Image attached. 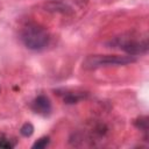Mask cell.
<instances>
[{
	"label": "cell",
	"instance_id": "obj_6",
	"mask_svg": "<svg viewBox=\"0 0 149 149\" xmlns=\"http://www.w3.org/2000/svg\"><path fill=\"white\" fill-rule=\"evenodd\" d=\"M49 142H50L49 137L44 136V137L38 139V140L31 146V148H33V149H43V148H45V147L49 144Z\"/></svg>",
	"mask_w": 149,
	"mask_h": 149
},
{
	"label": "cell",
	"instance_id": "obj_5",
	"mask_svg": "<svg viewBox=\"0 0 149 149\" xmlns=\"http://www.w3.org/2000/svg\"><path fill=\"white\" fill-rule=\"evenodd\" d=\"M20 133H21L22 136L29 137V136H31L33 133H34V126H33L31 123H29V122H26V123H23L22 127L20 128Z\"/></svg>",
	"mask_w": 149,
	"mask_h": 149
},
{
	"label": "cell",
	"instance_id": "obj_2",
	"mask_svg": "<svg viewBox=\"0 0 149 149\" xmlns=\"http://www.w3.org/2000/svg\"><path fill=\"white\" fill-rule=\"evenodd\" d=\"M22 43L30 50H42L49 43V33L38 24L26 26L20 34Z\"/></svg>",
	"mask_w": 149,
	"mask_h": 149
},
{
	"label": "cell",
	"instance_id": "obj_1",
	"mask_svg": "<svg viewBox=\"0 0 149 149\" xmlns=\"http://www.w3.org/2000/svg\"><path fill=\"white\" fill-rule=\"evenodd\" d=\"M135 61V57L132 55H90L84 59L83 68L85 70H95L105 66L126 65Z\"/></svg>",
	"mask_w": 149,
	"mask_h": 149
},
{
	"label": "cell",
	"instance_id": "obj_3",
	"mask_svg": "<svg viewBox=\"0 0 149 149\" xmlns=\"http://www.w3.org/2000/svg\"><path fill=\"white\" fill-rule=\"evenodd\" d=\"M111 48H118L121 49L129 55H139L143 54L148 49V40L147 37H136L133 35H122L119 37H115L109 43Z\"/></svg>",
	"mask_w": 149,
	"mask_h": 149
},
{
	"label": "cell",
	"instance_id": "obj_4",
	"mask_svg": "<svg viewBox=\"0 0 149 149\" xmlns=\"http://www.w3.org/2000/svg\"><path fill=\"white\" fill-rule=\"evenodd\" d=\"M31 108L34 112H36L41 115H49L52 109L50 99L43 94H41L34 99V101L31 104Z\"/></svg>",
	"mask_w": 149,
	"mask_h": 149
},
{
	"label": "cell",
	"instance_id": "obj_7",
	"mask_svg": "<svg viewBox=\"0 0 149 149\" xmlns=\"http://www.w3.org/2000/svg\"><path fill=\"white\" fill-rule=\"evenodd\" d=\"M14 144H12L9 141H6V140H1L0 141V148H13Z\"/></svg>",
	"mask_w": 149,
	"mask_h": 149
}]
</instances>
